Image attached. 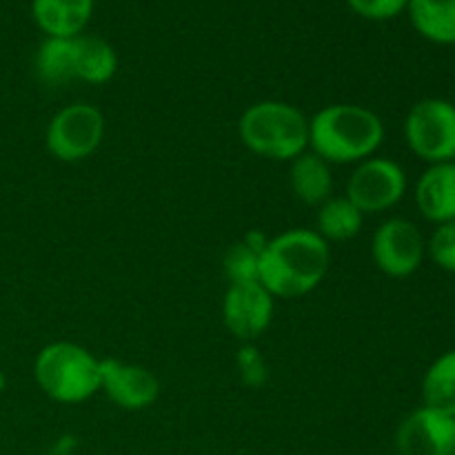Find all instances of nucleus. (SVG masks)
Returning <instances> with one entry per match:
<instances>
[{"mask_svg": "<svg viewBox=\"0 0 455 455\" xmlns=\"http://www.w3.org/2000/svg\"><path fill=\"white\" fill-rule=\"evenodd\" d=\"M331 267V247L315 229H287L267 240L258 260V283L274 298L291 300L314 291Z\"/></svg>", "mask_w": 455, "mask_h": 455, "instance_id": "f257e3e1", "label": "nucleus"}, {"mask_svg": "<svg viewBox=\"0 0 455 455\" xmlns=\"http://www.w3.org/2000/svg\"><path fill=\"white\" fill-rule=\"evenodd\" d=\"M385 142V123L363 105L338 102L309 118V149L329 164H358Z\"/></svg>", "mask_w": 455, "mask_h": 455, "instance_id": "f03ea898", "label": "nucleus"}, {"mask_svg": "<svg viewBox=\"0 0 455 455\" xmlns=\"http://www.w3.org/2000/svg\"><path fill=\"white\" fill-rule=\"evenodd\" d=\"M238 136L251 154L291 163L309 149V118L289 102L260 100L240 116Z\"/></svg>", "mask_w": 455, "mask_h": 455, "instance_id": "7ed1b4c3", "label": "nucleus"}, {"mask_svg": "<svg viewBox=\"0 0 455 455\" xmlns=\"http://www.w3.org/2000/svg\"><path fill=\"white\" fill-rule=\"evenodd\" d=\"M43 394L60 404H80L100 391V360L76 342H49L34 360Z\"/></svg>", "mask_w": 455, "mask_h": 455, "instance_id": "20e7f679", "label": "nucleus"}, {"mask_svg": "<svg viewBox=\"0 0 455 455\" xmlns=\"http://www.w3.org/2000/svg\"><path fill=\"white\" fill-rule=\"evenodd\" d=\"M407 147L427 164L455 163V105L447 98H422L404 118Z\"/></svg>", "mask_w": 455, "mask_h": 455, "instance_id": "39448f33", "label": "nucleus"}, {"mask_svg": "<svg viewBox=\"0 0 455 455\" xmlns=\"http://www.w3.org/2000/svg\"><path fill=\"white\" fill-rule=\"evenodd\" d=\"M105 138V116L96 105L71 102L53 114L44 132L47 151L60 163H80L96 154Z\"/></svg>", "mask_w": 455, "mask_h": 455, "instance_id": "423d86ee", "label": "nucleus"}, {"mask_svg": "<svg viewBox=\"0 0 455 455\" xmlns=\"http://www.w3.org/2000/svg\"><path fill=\"white\" fill-rule=\"evenodd\" d=\"M407 194V172L385 156H371L355 164L347 180V198L367 216L394 209Z\"/></svg>", "mask_w": 455, "mask_h": 455, "instance_id": "0eeeda50", "label": "nucleus"}, {"mask_svg": "<svg viewBox=\"0 0 455 455\" xmlns=\"http://www.w3.org/2000/svg\"><path fill=\"white\" fill-rule=\"evenodd\" d=\"M427 240L420 227L407 218H389L371 238V258L389 278H409L422 267Z\"/></svg>", "mask_w": 455, "mask_h": 455, "instance_id": "6e6552de", "label": "nucleus"}, {"mask_svg": "<svg viewBox=\"0 0 455 455\" xmlns=\"http://www.w3.org/2000/svg\"><path fill=\"white\" fill-rule=\"evenodd\" d=\"M274 309V296L258 280L234 283L222 298V323L243 345H253L271 327Z\"/></svg>", "mask_w": 455, "mask_h": 455, "instance_id": "1a4fd4ad", "label": "nucleus"}, {"mask_svg": "<svg viewBox=\"0 0 455 455\" xmlns=\"http://www.w3.org/2000/svg\"><path fill=\"white\" fill-rule=\"evenodd\" d=\"M398 455H455V418L422 404L395 431Z\"/></svg>", "mask_w": 455, "mask_h": 455, "instance_id": "9d476101", "label": "nucleus"}, {"mask_svg": "<svg viewBox=\"0 0 455 455\" xmlns=\"http://www.w3.org/2000/svg\"><path fill=\"white\" fill-rule=\"evenodd\" d=\"M100 391L124 411H145L158 400L160 380L140 364L116 358L100 360Z\"/></svg>", "mask_w": 455, "mask_h": 455, "instance_id": "9b49d317", "label": "nucleus"}, {"mask_svg": "<svg viewBox=\"0 0 455 455\" xmlns=\"http://www.w3.org/2000/svg\"><path fill=\"white\" fill-rule=\"evenodd\" d=\"M416 204L435 227L455 220V163L429 164L416 182Z\"/></svg>", "mask_w": 455, "mask_h": 455, "instance_id": "f8f14e48", "label": "nucleus"}, {"mask_svg": "<svg viewBox=\"0 0 455 455\" xmlns=\"http://www.w3.org/2000/svg\"><path fill=\"white\" fill-rule=\"evenodd\" d=\"M92 13L93 0H31V18L47 38H76Z\"/></svg>", "mask_w": 455, "mask_h": 455, "instance_id": "ddd939ff", "label": "nucleus"}, {"mask_svg": "<svg viewBox=\"0 0 455 455\" xmlns=\"http://www.w3.org/2000/svg\"><path fill=\"white\" fill-rule=\"evenodd\" d=\"M289 182H291L293 196L309 207H320L333 196L331 164L311 149L291 160Z\"/></svg>", "mask_w": 455, "mask_h": 455, "instance_id": "4468645a", "label": "nucleus"}, {"mask_svg": "<svg viewBox=\"0 0 455 455\" xmlns=\"http://www.w3.org/2000/svg\"><path fill=\"white\" fill-rule=\"evenodd\" d=\"M118 53L98 36L74 38V78L89 84H105L118 74Z\"/></svg>", "mask_w": 455, "mask_h": 455, "instance_id": "2eb2a0df", "label": "nucleus"}, {"mask_svg": "<svg viewBox=\"0 0 455 455\" xmlns=\"http://www.w3.org/2000/svg\"><path fill=\"white\" fill-rule=\"evenodd\" d=\"M413 29L435 44H455V0H409Z\"/></svg>", "mask_w": 455, "mask_h": 455, "instance_id": "dca6fc26", "label": "nucleus"}, {"mask_svg": "<svg viewBox=\"0 0 455 455\" xmlns=\"http://www.w3.org/2000/svg\"><path fill=\"white\" fill-rule=\"evenodd\" d=\"M364 213L347 196H331L315 212V234L327 243H345L363 231Z\"/></svg>", "mask_w": 455, "mask_h": 455, "instance_id": "f3484780", "label": "nucleus"}, {"mask_svg": "<svg viewBox=\"0 0 455 455\" xmlns=\"http://www.w3.org/2000/svg\"><path fill=\"white\" fill-rule=\"evenodd\" d=\"M422 404L455 418V351L440 355L422 378Z\"/></svg>", "mask_w": 455, "mask_h": 455, "instance_id": "a211bd4d", "label": "nucleus"}, {"mask_svg": "<svg viewBox=\"0 0 455 455\" xmlns=\"http://www.w3.org/2000/svg\"><path fill=\"white\" fill-rule=\"evenodd\" d=\"M34 67L44 84L74 80V38H44L36 52Z\"/></svg>", "mask_w": 455, "mask_h": 455, "instance_id": "6ab92c4d", "label": "nucleus"}, {"mask_svg": "<svg viewBox=\"0 0 455 455\" xmlns=\"http://www.w3.org/2000/svg\"><path fill=\"white\" fill-rule=\"evenodd\" d=\"M260 253L262 251L251 247L247 240H240V243L231 244L229 251L225 253V260H222L229 284L258 280V260H260Z\"/></svg>", "mask_w": 455, "mask_h": 455, "instance_id": "aec40b11", "label": "nucleus"}, {"mask_svg": "<svg viewBox=\"0 0 455 455\" xmlns=\"http://www.w3.org/2000/svg\"><path fill=\"white\" fill-rule=\"evenodd\" d=\"M427 253L440 269L455 274V220L435 227L427 240Z\"/></svg>", "mask_w": 455, "mask_h": 455, "instance_id": "412c9836", "label": "nucleus"}, {"mask_svg": "<svg viewBox=\"0 0 455 455\" xmlns=\"http://www.w3.org/2000/svg\"><path fill=\"white\" fill-rule=\"evenodd\" d=\"M238 371L244 385L251 387V389H258V387L265 385L267 376H269V369H267L265 358H262V354L253 345L240 347Z\"/></svg>", "mask_w": 455, "mask_h": 455, "instance_id": "4be33fe9", "label": "nucleus"}, {"mask_svg": "<svg viewBox=\"0 0 455 455\" xmlns=\"http://www.w3.org/2000/svg\"><path fill=\"white\" fill-rule=\"evenodd\" d=\"M347 4L367 20H391L407 12L409 0H347Z\"/></svg>", "mask_w": 455, "mask_h": 455, "instance_id": "5701e85b", "label": "nucleus"}, {"mask_svg": "<svg viewBox=\"0 0 455 455\" xmlns=\"http://www.w3.org/2000/svg\"><path fill=\"white\" fill-rule=\"evenodd\" d=\"M4 382H7V380H4V376H3V373H0V391L4 389Z\"/></svg>", "mask_w": 455, "mask_h": 455, "instance_id": "b1692460", "label": "nucleus"}]
</instances>
